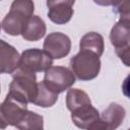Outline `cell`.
I'll list each match as a JSON object with an SVG mask.
<instances>
[{"mask_svg":"<svg viewBox=\"0 0 130 130\" xmlns=\"http://www.w3.org/2000/svg\"><path fill=\"white\" fill-rule=\"evenodd\" d=\"M93 2L101 6H110L112 5V0H93Z\"/></svg>","mask_w":130,"mask_h":130,"instance_id":"7402d4cb","label":"cell"},{"mask_svg":"<svg viewBox=\"0 0 130 130\" xmlns=\"http://www.w3.org/2000/svg\"><path fill=\"white\" fill-rule=\"evenodd\" d=\"M75 0H47L48 8L55 7V6H68L72 7Z\"/></svg>","mask_w":130,"mask_h":130,"instance_id":"ffe728a7","label":"cell"},{"mask_svg":"<svg viewBox=\"0 0 130 130\" xmlns=\"http://www.w3.org/2000/svg\"><path fill=\"white\" fill-rule=\"evenodd\" d=\"M43 49L53 59H62L69 54L71 49V41L65 34L58 31L51 32L46 37Z\"/></svg>","mask_w":130,"mask_h":130,"instance_id":"ba28073f","label":"cell"},{"mask_svg":"<svg viewBox=\"0 0 130 130\" xmlns=\"http://www.w3.org/2000/svg\"><path fill=\"white\" fill-rule=\"evenodd\" d=\"M73 13H74V11H73L72 7L55 6V7L49 8L48 17L53 22H55L57 24H65L71 19Z\"/></svg>","mask_w":130,"mask_h":130,"instance_id":"e0dca14e","label":"cell"},{"mask_svg":"<svg viewBox=\"0 0 130 130\" xmlns=\"http://www.w3.org/2000/svg\"><path fill=\"white\" fill-rule=\"evenodd\" d=\"M112 6L120 16L119 20L130 24V0H112Z\"/></svg>","mask_w":130,"mask_h":130,"instance_id":"ac0fdd59","label":"cell"},{"mask_svg":"<svg viewBox=\"0 0 130 130\" xmlns=\"http://www.w3.org/2000/svg\"><path fill=\"white\" fill-rule=\"evenodd\" d=\"M88 104H91V101L85 91L79 88L68 89L66 94V106L70 112Z\"/></svg>","mask_w":130,"mask_h":130,"instance_id":"9a60e30c","label":"cell"},{"mask_svg":"<svg viewBox=\"0 0 130 130\" xmlns=\"http://www.w3.org/2000/svg\"><path fill=\"white\" fill-rule=\"evenodd\" d=\"M46 35V23L38 15H32L25 23L21 36L25 41L37 42Z\"/></svg>","mask_w":130,"mask_h":130,"instance_id":"8fae6325","label":"cell"},{"mask_svg":"<svg viewBox=\"0 0 130 130\" xmlns=\"http://www.w3.org/2000/svg\"><path fill=\"white\" fill-rule=\"evenodd\" d=\"M46 85L57 93L69 89L75 83V74L63 66H51L45 71L43 80Z\"/></svg>","mask_w":130,"mask_h":130,"instance_id":"5b68a950","label":"cell"},{"mask_svg":"<svg viewBox=\"0 0 130 130\" xmlns=\"http://www.w3.org/2000/svg\"><path fill=\"white\" fill-rule=\"evenodd\" d=\"M19 53L11 45L3 40L0 41V72L13 73L18 67L20 62Z\"/></svg>","mask_w":130,"mask_h":130,"instance_id":"9c48e42d","label":"cell"},{"mask_svg":"<svg viewBox=\"0 0 130 130\" xmlns=\"http://www.w3.org/2000/svg\"><path fill=\"white\" fill-rule=\"evenodd\" d=\"M126 116L125 109L119 104L112 103L101 114V121L104 130H113L118 128Z\"/></svg>","mask_w":130,"mask_h":130,"instance_id":"30bf717a","label":"cell"},{"mask_svg":"<svg viewBox=\"0 0 130 130\" xmlns=\"http://www.w3.org/2000/svg\"><path fill=\"white\" fill-rule=\"evenodd\" d=\"M79 48L80 50L90 51L96 54L98 56H102L105 49L104 38L102 35L94 31L87 32L81 38L79 43Z\"/></svg>","mask_w":130,"mask_h":130,"instance_id":"4fadbf2b","label":"cell"},{"mask_svg":"<svg viewBox=\"0 0 130 130\" xmlns=\"http://www.w3.org/2000/svg\"><path fill=\"white\" fill-rule=\"evenodd\" d=\"M70 67L78 79L83 81L91 80L95 78L100 73V56L90 51L80 50L79 53L71 58Z\"/></svg>","mask_w":130,"mask_h":130,"instance_id":"3957f363","label":"cell"},{"mask_svg":"<svg viewBox=\"0 0 130 130\" xmlns=\"http://www.w3.org/2000/svg\"><path fill=\"white\" fill-rule=\"evenodd\" d=\"M53 65V58L40 49H27L21 53L19 67L31 72H42L48 70Z\"/></svg>","mask_w":130,"mask_h":130,"instance_id":"8992f818","label":"cell"},{"mask_svg":"<svg viewBox=\"0 0 130 130\" xmlns=\"http://www.w3.org/2000/svg\"><path fill=\"white\" fill-rule=\"evenodd\" d=\"M15 127L20 130H42L44 128V118L43 116L27 110L24 117L15 125Z\"/></svg>","mask_w":130,"mask_h":130,"instance_id":"2e32d148","label":"cell"},{"mask_svg":"<svg viewBox=\"0 0 130 130\" xmlns=\"http://www.w3.org/2000/svg\"><path fill=\"white\" fill-rule=\"evenodd\" d=\"M58 94L51 88H49L44 81L38 83V91L36 98L32 102L34 105L42 107V108H49L55 105L58 100Z\"/></svg>","mask_w":130,"mask_h":130,"instance_id":"5bb4252c","label":"cell"},{"mask_svg":"<svg viewBox=\"0 0 130 130\" xmlns=\"http://www.w3.org/2000/svg\"><path fill=\"white\" fill-rule=\"evenodd\" d=\"M116 54L120 58V60L123 62L124 65L130 67V46H125L122 48L116 49Z\"/></svg>","mask_w":130,"mask_h":130,"instance_id":"d6986e66","label":"cell"},{"mask_svg":"<svg viewBox=\"0 0 130 130\" xmlns=\"http://www.w3.org/2000/svg\"><path fill=\"white\" fill-rule=\"evenodd\" d=\"M122 91L125 96L130 99V74L124 79V81L122 83Z\"/></svg>","mask_w":130,"mask_h":130,"instance_id":"44dd1931","label":"cell"},{"mask_svg":"<svg viewBox=\"0 0 130 130\" xmlns=\"http://www.w3.org/2000/svg\"><path fill=\"white\" fill-rule=\"evenodd\" d=\"M110 41L116 49L127 46L130 43V24L117 21L111 29Z\"/></svg>","mask_w":130,"mask_h":130,"instance_id":"7c38bea8","label":"cell"},{"mask_svg":"<svg viewBox=\"0 0 130 130\" xmlns=\"http://www.w3.org/2000/svg\"><path fill=\"white\" fill-rule=\"evenodd\" d=\"M71 120L80 129L104 130L99 111L91 105H84L71 112Z\"/></svg>","mask_w":130,"mask_h":130,"instance_id":"52a82bcc","label":"cell"},{"mask_svg":"<svg viewBox=\"0 0 130 130\" xmlns=\"http://www.w3.org/2000/svg\"><path fill=\"white\" fill-rule=\"evenodd\" d=\"M38 91V82L36 72L17 68L12 75V81L9 84V93L25 102H34Z\"/></svg>","mask_w":130,"mask_h":130,"instance_id":"7a4b0ae2","label":"cell"},{"mask_svg":"<svg viewBox=\"0 0 130 130\" xmlns=\"http://www.w3.org/2000/svg\"><path fill=\"white\" fill-rule=\"evenodd\" d=\"M34 10L32 0H13L9 12L2 20V29L10 36L21 35L25 23L34 15Z\"/></svg>","mask_w":130,"mask_h":130,"instance_id":"6da1fadb","label":"cell"},{"mask_svg":"<svg viewBox=\"0 0 130 130\" xmlns=\"http://www.w3.org/2000/svg\"><path fill=\"white\" fill-rule=\"evenodd\" d=\"M27 112V103L7 93L5 100L0 106V128L14 126L21 121Z\"/></svg>","mask_w":130,"mask_h":130,"instance_id":"277c9868","label":"cell"}]
</instances>
